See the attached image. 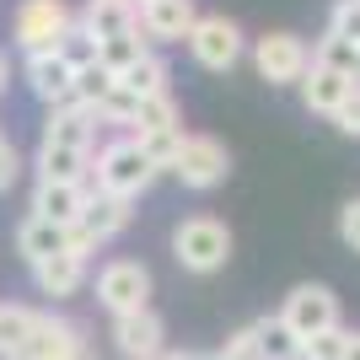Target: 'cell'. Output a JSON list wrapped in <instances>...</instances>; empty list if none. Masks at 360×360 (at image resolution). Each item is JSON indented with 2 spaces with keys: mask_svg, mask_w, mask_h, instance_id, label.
Segmentation results:
<instances>
[{
  "mask_svg": "<svg viewBox=\"0 0 360 360\" xmlns=\"http://www.w3.org/2000/svg\"><path fill=\"white\" fill-rule=\"evenodd\" d=\"M135 27H140L135 0H86V11H81V32H86L91 44L113 38V32H135Z\"/></svg>",
  "mask_w": 360,
  "mask_h": 360,
  "instance_id": "obj_16",
  "label": "cell"
},
{
  "mask_svg": "<svg viewBox=\"0 0 360 360\" xmlns=\"http://www.w3.org/2000/svg\"><path fill=\"white\" fill-rule=\"evenodd\" d=\"M345 360H360V333H349V349H345Z\"/></svg>",
  "mask_w": 360,
  "mask_h": 360,
  "instance_id": "obj_37",
  "label": "cell"
},
{
  "mask_svg": "<svg viewBox=\"0 0 360 360\" xmlns=\"http://www.w3.org/2000/svg\"><path fill=\"white\" fill-rule=\"evenodd\" d=\"M16 253L27 258V264H44V258H54V253H70V231L27 215V221L16 226Z\"/></svg>",
  "mask_w": 360,
  "mask_h": 360,
  "instance_id": "obj_19",
  "label": "cell"
},
{
  "mask_svg": "<svg viewBox=\"0 0 360 360\" xmlns=\"http://www.w3.org/2000/svg\"><path fill=\"white\" fill-rule=\"evenodd\" d=\"M156 360H205V355H194V349H162Z\"/></svg>",
  "mask_w": 360,
  "mask_h": 360,
  "instance_id": "obj_36",
  "label": "cell"
},
{
  "mask_svg": "<svg viewBox=\"0 0 360 360\" xmlns=\"http://www.w3.org/2000/svg\"><path fill=\"white\" fill-rule=\"evenodd\" d=\"M221 360H258V339H253V323L248 328H237L231 339L221 345Z\"/></svg>",
  "mask_w": 360,
  "mask_h": 360,
  "instance_id": "obj_33",
  "label": "cell"
},
{
  "mask_svg": "<svg viewBox=\"0 0 360 360\" xmlns=\"http://www.w3.org/2000/svg\"><path fill=\"white\" fill-rule=\"evenodd\" d=\"M32 280H38V290L44 296H75L81 290V280H86V258L81 253H54V258H44V264H32Z\"/></svg>",
  "mask_w": 360,
  "mask_h": 360,
  "instance_id": "obj_18",
  "label": "cell"
},
{
  "mask_svg": "<svg viewBox=\"0 0 360 360\" xmlns=\"http://www.w3.org/2000/svg\"><path fill=\"white\" fill-rule=\"evenodd\" d=\"M16 172H22V162H16V150L6 146V140H0V194H6V188L16 183Z\"/></svg>",
  "mask_w": 360,
  "mask_h": 360,
  "instance_id": "obj_35",
  "label": "cell"
},
{
  "mask_svg": "<svg viewBox=\"0 0 360 360\" xmlns=\"http://www.w3.org/2000/svg\"><path fill=\"white\" fill-rule=\"evenodd\" d=\"M339 237H345V248H355L360 253V199H349L345 215H339Z\"/></svg>",
  "mask_w": 360,
  "mask_h": 360,
  "instance_id": "obj_34",
  "label": "cell"
},
{
  "mask_svg": "<svg viewBox=\"0 0 360 360\" xmlns=\"http://www.w3.org/2000/svg\"><path fill=\"white\" fill-rule=\"evenodd\" d=\"M274 317H280V323L296 333L301 345H307L312 333L339 328V296H333L328 285H296V290L285 296V307H280Z\"/></svg>",
  "mask_w": 360,
  "mask_h": 360,
  "instance_id": "obj_8",
  "label": "cell"
},
{
  "mask_svg": "<svg viewBox=\"0 0 360 360\" xmlns=\"http://www.w3.org/2000/svg\"><path fill=\"white\" fill-rule=\"evenodd\" d=\"M91 150L70 146H38V183H86Z\"/></svg>",
  "mask_w": 360,
  "mask_h": 360,
  "instance_id": "obj_20",
  "label": "cell"
},
{
  "mask_svg": "<svg viewBox=\"0 0 360 360\" xmlns=\"http://www.w3.org/2000/svg\"><path fill=\"white\" fill-rule=\"evenodd\" d=\"M135 6H150V0H135Z\"/></svg>",
  "mask_w": 360,
  "mask_h": 360,
  "instance_id": "obj_39",
  "label": "cell"
},
{
  "mask_svg": "<svg viewBox=\"0 0 360 360\" xmlns=\"http://www.w3.org/2000/svg\"><path fill=\"white\" fill-rule=\"evenodd\" d=\"M156 129H183V113L172 103V91H156V97H140L135 113V135H156Z\"/></svg>",
  "mask_w": 360,
  "mask_h": 360,
  "instance_id": "obj_23",
  "label": "cell"
},
{
  "mask_svg": "<svg viewBox=\"0 0 360 360\" xmlns=\"http://www.w3.org/2000/svg\"><path fill=\"white\" fill-rule=\"evenodd\" d=\"M70 27H75V16L65 0H22L16 22H11V38H16V49H27V60H32V54H60Z\"/></svg>",
  "mask_w": 360,
  "mask_h": 360,
  "instance_id": "obj_3",
  "label": "cell"
},
{
  "mask_svg": "<svg viewBox=\"0 0 360 360\" xmlns=\"http://www.w3.org/2000/svg\"><path fill=\"white\" fill-rule=\"evenodd\" d=\"M32 323H38L32 307H0V355H11V349L32 333Z\"/></svg>",
  "mask_w": 360,
  "mask_h": 360,
  "instance_id": "obj_29",
  "label": "cell"
},
{
  "mask_svg": "<svg viewBox=\"0 0 360 360\" xmlns=\"http://www.w3.org/2000/svg\"><path fill=\"white\" fill-rule=\"evenodd\" d=\"M194 22H199L194 0H150V6H140V32L156 38V44H183L194 32Z\"/></svg>",
  "mask_w": 360,
  "mask_h": 360,
  "instance_id": "obj_12",
  "label": "cell"
},
{
  "mask_svg": "<svg viewBox=\"0 0 360 360\" xmlns=\"http://www.w3.org/2000/svg\"><path fill=\"white\" fill-rule=\"evenodd\" d=\"M355 54H360V44H355Z\"/></svg>",
  "mask_w": 360,
  "mask_h": 360,
  "instance_id": "obj_41",
  "label": "cell"
},
{
  "mask_svg": "<svg viewBox=\"0 0 360 360\" xmlns=\"http://www.w3.org/2000/svg\"><path fill=\"white\" fill-rule=\"evenodd\" d=\"M172 258H178L188 274L226 269V258H231V231H226V221H215V215H188V221H178V231H172Z\"/></svg>",
  "mask_w": 360,
  "mask_h": 360,
  "instance_id": "obj_2",
  "label": "cell"
},
{
  "mask_svg": "<svg viewBox=\"0 0 360 360\" xmlns=\"http://www.w3.org/2000/svg\"><path fill=\"white\" fill-rule=\"evenodd\" d=\"M312 65H328V70H345V75H355V81H360V54H355V44H349V38H333V32H323V38H317Z\"/></svg>",
  "mask_w": 360,
  "mask_h": 360,
  "instance_id": "obj_26",
  "label": "cell"
},
{
  "mask_svg": "<svg viewBox=\"0 0 360 360\" xmlns=\"http://www.w3.org/2000/svg\"><path fill=\"white\" fill-rule=\"evenodd\" d=\"M156 183V167L146 162V150H140L135 135L113 140V146L97 150V167H91V188L97 194H113V199H140Z\"/></svg>",
  "mask_w": 360,
  "mask_h": 360,
  "instance_id": "obj_1",
  "label": "cell"
},
{
  "mask_svg": "<svg viewBox=\"0 0 360 360\" xmlns=\"http://www.w3.org/2000/svg\"><path fill=\"white\" fill-rule=\"evenodd\" d=\"M333 124H339V135H349V140H360V86L349 91L345 103L333 108Z\"/></svg>",
  "mask_w": 360,
  "mask_h": 360,
  "instance_id": "obj_32",
  "label": "cell"
},
{
  "mask_svg": "<svg viewBox=\"0 0 360 360\" xmlns=\"http://www.w3.org/2000/svg\"><path fill=\"white\" fill-rule=\"evenodd\" d=\"M253 65H258V75H264L269 86H290V81L307 75L312 49L301 44L296 32H264V38L253 44Z\"/></svg>",
  "mask_w": 360,
  "mask_h": 360,
  "instance_id": "obj_9",
  "label": "cell"
},
{
  "mask_svg": "<svg viewBox=\"0 0 360 360\" xmlns=\"http://www.w3.org/2000/svg\"><path fill=\"white\" fill-rule=\"evenodd\" d=\"M91 140H97V119H91L86 108H54L44 124V146H70V150H91Z\"/></svg>",
  "mask_w": 360,
  "mask_h": 360,
  "instance_id": "obj_17",
  "label": "cell"
},
{
  "mask_svg": "<svg viewBox=\"0 0 360 360\" xmlns=\"http://www.w3.org/2000/svg\"><path fill=\"white\" fill-rule=\"evenodd\" d=\"M86 194H91V183H38V194H32V215L70 231L75 215H81V205H86Z\"/></svg>",
  "mask_w": 360,
  "mask_h": 360,
  "instance_id": "obj_13",
  "label": "cell"
},
{
  "mask_svg": "<svg viewBox=\"0 0 360 360\" xmlns=\"http://www.w3.org/2000/svg\"><path fill=\"white\" fill-rule=\"evenodd\" d=\"M0 360H91V349H86V333L75 328L70 317L38 312L32 333L11 349V355H0Z\"/></svg>",
  "mask_w": 360,
  "mask_h": 360,
  "instance_id": "obj_4",
  "label": "cell"
},
{
  "mask_svg": "<svg viewBox=\"0 0 360 360\" xmlns=\"http://www.w3.org/2000/svg\"><path fill=\"white\" fill-rule=\"evenodd\" d=\"M355 6H360V0H355Z\"/></svg>",
  "mask_w": 360,
  "mask_h": 360,
  "instance_id": "obj_42",
  "label": "cell"
},
{
  "mask_svg": "<svg viewBox=\"0 0 360 360\" xmlns=\"http://www.w3.org/2000/svg\"><path fill=\"white\" fill-rule=\"evenodd\" d=\"M253 339H258V360H301V339L280 323V317H258Z\"/></svg>",
  "mask_w": 360,
  "mask_h": 360,
  "instance_id": "obj_22",
  "label": "cell"
},
{
  "mask_svg": "<svg viewBox=\"0 0 360 360\" xmlns=\"http://www.w3.org/2000/svg\"><path fill=\"white\" fill-rule=\"evenodd\" d=\"M172 178L183 183V188H221L226 172H231V156H226V146L215 135H183V150H178V162L167 167Z\"/></svg>",
  "mask_w": 360,
  "mask_h": 360,
  "instance_id": "obj_7",
  "label": "cell"
},
{
  "mask_svg": "<svg viewBox=\"0 0 360 360\" xmlns=\"http://www.w3.org/2000/svg\"><path fill=\"white\" fill-rule=\"evenodd\" d=\"M113 81H119V75H108V70H103L97 60L75 65V81H70V103H75V108H86V113H91V108L103 103V91L113 86Z\"/></svg>",
  "mask_w": 360,
  "mask_h": 360,
  "instance_id": "obj_25",
  "label": "cell"
},
{
  "mask_svg": "<svg viewBox=\"0 0 360 360\" xmlns=\"http://www.w3.org/2000/svg\"><path fill=\"white\" fill-rule=\"evenodd\" d=\"M129 226V199H113V194H97L91 188L86 194V205H81V215H75V226H70V253H97L103 242H113Z\"/></svg>",
  "mask_w": 360,
  "mask_h": 360,
  "instance_id": "obj_6",
  "label": "cell"
},
{
  "mask_svg": "<svg viewBox=\"0 0 360 360\" xmlns=\"http://www.w3.org/2000/svg\"><path fill=\"white\" fill-rule=\"evenodd\" d=\"M0 91H6V54H0Z\"/></svg>",
  "mask_w": 360,
  "mask_h": 360,
  "instance_id": "obj_38",
  "label": "cell"
},
{
  "mask_svg": "<svg viewBox=\"0 0 360 360\" xmlns=\"http://www.w3.org/2000/svg\"><path fill=\"white\" fill-rule=\"evenodd\" d=\"M205 360H221V355H205Z\"/></svg>",
  "mask_w": 360,
  "mask_h": 360,
  "instance_id": "obj_40",
  "label": "cell"
},
{
  "mask_svg": "<svg viewBox=\"0 0 360 360\" xmlns=\"http://www.w3.org/2000/svg\"><path fill=\"white\" fill-rule=\"evenodd\" d=\"M70 81H75V65L65 60V54H32L27 60V86H32V97H44L49 108L70 103Z\"/></svg>",
  "mask_w": 360,
  "mask_h": 360,
  "instance_id": "obj_14",
  "label": "cell"
},
{
  "mask_svg": "<svg viewBox=\"0 0 360 360\" xmlns=\"http://www.w3.org/2000/svg\"><path fill=\"white\" fill-rule=\"evenodd\" d=\"M345 349H349V328H328L301 345V360H345Z\"/></svg>",
  "mask_w": 360,
  "mask_h": 360,
  "instance_id": "obj_30",
  "label": "cell"
},
{
  "mask_svg": "<svg viewBox=\"0 0 360 360\" xmlns=\"http://www.w3.org/2000/svg\"><path fill=\"white\" fill-rule=\"evenodd\" d=\"M97 301H103L113 317H129V312H146L150 307V269L140 258H113L97 269Z\"/></svg>",
  "mask_w": 360,
  "mask_h": 360,
  "instance_id": "obj_5",
  "label": "cell"
},
{
  "mask_svg": "<svg viewBox=\"0 0 360 360\" xmlns=\"http://www.w3.org/2000/svg\"><path fill=\"white\" fill-rule=\"evenodd\" d=\"M360 81L345 70H328V65H307V75H301V103L312 108V113H328L333 119V108L345 103L349 91H355Z\"/></svg>",
  "mask_w": 360,
  "mask_h": 360,
  "instance_id": "obj_15",
  "label": "cell"
},
{
  "mask_svg": "<svg viewBox=\"0 0 360 360\" xmlns=\"http://www.w3.org/2000/svg\"><path fill=\"white\" fill-rule=\"evenodd\" d=\"M135 140H140V150H146V162L156 167V172H167L183 150V129H156V135H135Z\"/></svg>",
  "mask_w": 360,
  "mask_h": 360,
  "instance_id": "obj_28",
  "label": "cell"
},
{
  "mask_svg": "<svg viewBox=\"0 0 360 360\" xmlns=\"http://www.w3.org/2000/svg\"><path fill=\"white\" fill-rule=\"evenodd\" d=\"M150 54V44L140 38V27L135 32H113V38H97V65H103L108 75H124L129 65H140Z\"/></svg>",
  "mask_w": 360,
  "mask_h": 360,
  "instance_id": "obj_21",
  "label": "cell"
},
{
  "mask_svg": "<svg viewBox=\"0 0 360 360\" xmlns=\"http://www.w3.org/2000/svg\"><path fill=\"white\" fill-rule=\"evenodd\" d=\"M328 32H333V38H349V44H360V6H355V0H339V6H333Z\"/></svg>",
  "mask_w": 360,
  "mask_h": 360,
  "instance_id": "obj_31",
  "label": "cell"
},
{
  "mask_svg": "<svg viewBox=\"0 0 360 360\" xmlns=\"http://www.w3.org/2000/svg\"><path fill=\"white\" fill-rule=\"evenodd\" d=\"M135 113H140V97L129 86H119V81L103 91V103L91 108V119H97V124H119V129H135Z\"/></svg>",
  "mask_w": 360,
  "mask_h": 360,
  "instance_id": "obj_24",
  "label": "cell"
},
{
  "mask_svg": "<svg viewBox=\"0 0 360 360\" xmlns=\"http://www.w3.org/2000/svg\"><path fill=\"white\" fill-rule=\"evenodd\" d=\"M119 86H129L135 97H156V91H167V65L156 60V54H146L140 65H129V70L119 75Z\"/></svg>",
  "mask_w": 360,
  "mask_h": 360,
  "instance_id": "obj_27",
  "label": "cell"
},
{
  "mask_svg": "<svg viewBox=\"0 0 360 360\" xmlns=\"http://www.w3.org/2000/svg\"><path fill=\"white\" fill-rule=\"evenodd\" d=\"M113 349H119L124 360H156L167 349V328L162 317L150 312H129V317H113Z\"/></svg>",
  "mask_w": 360,
  "mask_h": 360,
  "instance_id": "obj_11",
  "label": "cell"
},
{
  "mask_svg": "<svg viewBox=\"0 0 360 360\" xmlns=\"http://www.w3.org/2000/svg\"><path fill=\"white\" fill-rule=\"evenodd\" d=\"M188 49H194V60L205 70H231L248 44H242V27L231 16H199L194 32H188Z\"/></svg>",
  "mask_w": 360,
  "mask_h": 360,
  "instance_id": "obj_10",
  "label": "cell"
}]
</instances>
